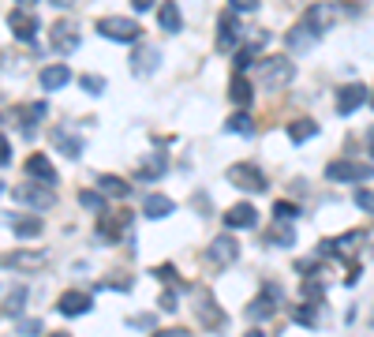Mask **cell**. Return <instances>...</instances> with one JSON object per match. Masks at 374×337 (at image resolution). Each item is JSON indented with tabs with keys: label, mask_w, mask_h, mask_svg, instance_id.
<instances>
[{
	"label": "cell",
	"mask_w": 374,
	"mask_h": 337,
	"mask_svg": "<svg viewBox=\"0 0 374 337\" xmlns=\"http://www.w3.org/2000/svg\"><path fill=\"white\" fill-rule=\"evenodd\" d=\"M195 319H199L206 330H221V326H225L221 308H217V300L206 289H195Z\"/></svg>",
	"instance_id": "5"
},
{
	"label": "cell",
	"mask_w": 374,
	"mask_h": 337,
	"mask_svg": "<svg viewBox=\"0 0 374 337\" xmlns=\"http://www.w3.org/2000/svg\"><path fill=\"white\" fill-rule=\"evenodd\" d=\"M97 34L105 41L135 46V41H142V27H139V19H127V15H105V19H97Z\"/></svg>",
	"instance_id": "1"
},
{
	"label": "cell",
	"mask_w": 374,
	"mask_h": 337,
	"mask_svg": "<svg viewBox=\"0 0 374 337\" xmlns=\"http://www.w3.org/2000/svg\"><path fill=\"white\" fill-rule=\"evenodd\" d=\"M131 326H139V330H150V326H153V315H139V319H131Z\"/></svg>",
	"instance_id": "45"
},
{
	"label": "cell",
	"mask_w": 374,
	"mask_h": 337,
	"mask_svg": "<svg viewBox=\"0 0 374 337\" xmlns=\"http://www.w3.org/2000/svg\"><path fill=\"white\" fill-rule=\"evenodd\" d=\"M12 199L23 202V206H34V210H49L53 206V195L46 191V184H19V188H12Z\"/></svg>",
	"instance_id": "8"
},
{
	"label": "cell",
	"mask_w": 374,
	"mask_h": 337,
	"mask_svg": "<svg viewBox=\"0 0 374 337\" xmlns=\"http://www.w3.org/2000/svg\"><path fill=\"white\" fill-rule=\"evenodd\" d=\"M38 83H41V90H60V86L71 83V68H64V64H49V68H41Z\"/></svg>",
	"instance_id": "18"
},
{
	"label": "cell",
	"mask_w": 374,
	"mask_h": 337,
	"mask_svg": "<svg viewBox=\"0 0 374 337\" xmlns=\"http://www.w3.org/2000/svg\"><path fill=\"white\" fill-rule=\"evenodd\" d=\"M236 255H240V247H236L233 236H217L210 244V263H217V266H233Z\"/></svg>",
	"instance_id": "17"
},
{
	"label": "cell",
	"mask_w": 374,
	"mask_h": 337,
	"mask_svg": "<svg viewBox=\"0 0 374 337\" xmlns=\"http://www.w3.org/2000/svg\"><path fill=\"white\" fill-rule=\"evenodd\" d=\"M97 184H102V195H109V199H124V195L131 191L127 180H120V177H102Z\"/></svg>",
	"instance_id": "27"
},
{
	"label": "cell",
	"mask_w": 374,
	"mask_h": 337,
	"mask_svg": "<svg viewBox=\"0 0 374 337\" xmlns=\"http://www.w3.org/2000/svg\"><path fill=\"white\" fill-rule=\"evenodd\" d=\"M153 337H191V333H187L183 326H172V330H158Z\"/></svg>",
	"instance_id": "43"
},
{
	"label": "cell",
	"mask_w": 374,
	"mask_h": 337,
	"mask_svg": "<svg viewBox=\"0 0 374 337\" xmlns=\"http://www.w3.org/2000/svg\"><path fill=\"white\" fill-rule=\"evenodd\" d=\"M225 177L240 191H266V177H262V169H255L251 161H236V165H228Z\"/></svg>",
	"instance_id": "3"
},
{
	"label": "cell",
	"mask_w": 374,
	"mask_h": 337,
	"mask_svg": "<svg viewBox=\"0 0 374 337\" xmlns=\"http://www.w3.org/2000/svg\"><path fill=\"white\" fill-rule=\"evenodd\" d=\"M244 337H262V333H258V330H251V333H244Z\"/></svg>",
	"instance_id": "51"
},
{
	"label": "cell",
	"mask_w": 374,
	"mask_h": 337,
	"mask_svg": "<svg viewBox=\"0 0 374 337\" xmlns=\"http://www.w3.org/2000/svg\"><path fill=\"white\" fill-rule=\"evenodd\" d=\"M277 303H281V289L270 281V285L262 289V296H258V300H251L247 315H251V319H270V315L277 311Z\"/></svg>",
	"instance_id": "10"
},
{
	"label": "cell",
	"mask_w": 374,
	"mask_h": 337,
	"mask_svg": "<svg viewBox=\"0 0 374 337\" xmlns=\"http://www.w3.org/2000/svg\"><path fill=\"white\" fill-rule=\"evenodd\" d=\"M370 105H374V102H370Z\"/></svg>",
	"instance_id": "54"
},
{
	"label": "cell",
	"mask_w": 374,
	"mask_h": 337,
	"mask_svg": "<svg viewBox=\"0 0 374 337\" xmlns=\"http://www.w3.org/2000/svg\"><path fill=\"white\" fill-rule=\"evenodd\" d=\"M127 221H131V214H116V217H102V225H97V233L105 236V240H116L120 233L127 229Z\"/></svg>",
	"instance_id": "26"
},
{
	"label": "cell",
	"mask_w": 374,
	"mask_h": 337,
	"mask_svg": "<svg viewBox=\"0 0 374 337\" xmlns=\"http://www.w3.org/2000/svg\"><path fill=\"white\" fill-rule=\"evenodd\" d=\"M225 128H228V132H236V135H255V121H251L247 113H233L225 121Z\"/></svg>",
	"instance_id": "28"
},
{
	"label": "cell",
	"mask_w": 374,
	"mask_h": 337,
	"mask_svg": "<svg viewBox=\"0 0 374 337\" xmlns=\"http://www.w3.org/2000/svg\"><path fill=\"white\" fill-rule=\"evenodd\" d=\"M236 38H240V27H236V12L228 8V15H221L217 23V49H236Z\"/></svg>",
	"instance_id": "20"
},
{
	"label": "cell",
	"mask_w": 374,
	"mask_h": 337,
	"mask_svg": "<svg viewBox=\"0 0 374 337\" xmlns=\"http://www.w3.org/2000/svg\"><path fill=\"white\" fill-rule=\"evenodd\" d=\"M311 135H318V124H314V121H296V124L289 128V139H292V143H307Z\"/></svg>",
	"instance_id": "29"
},
{
	"label": "cell",
	"mask_w": 374,
	"mask_h": 337,
	"mask_svg": "<svg viewBox=\"0 0 374 337\" xmlns=\"http://www.w3.org/2000/svg\"><path fill=\"white\" fill-rule=\"evenodd\" d=\"M161 308H165V311L176 308V292H161Z\"/></svg>",
	"instance_id": "46"
},
{
	"label": "cell",
	"mask_w": 374,
	"mask_h": 337,
	"mask_svg": "<svg viewBox=\"0 0 374 337\" xmlns=\"http://www.w3.org/2000/svg\"><path fill=\"white\" fill-rule=\"evenodd\" d=\"M23 4H34V0H23Z\"/></svg>",
	"instance_id": "52"
},
{
	"label": "cell",
	"mask_w": 374,
	"mask_h": 337,
	"mask_svg": "<svg viewBox=\"0 0 374 337\" xmlns=\"http://www.w3.org/2000/svg\"><path fill=\"white\" fill-rule=\"evenodd\" d=\"M270 240H273V244H284V247H292V244H296V229H292V225H284V221H281L277 229L270 233Z\"/></svg>",
	"instance_id": "33"
},
{
	"label": "cell",
	"mask_w": 374,
	"mask_h": 337,
	"mask_svg": "<svg viewBox=\"0 0 374 337\" xmlns=\"http://www.w3.org/2000/svg\"><path fill=\"white\" fill-rule=\"evenodd\" d=\"M49 337H71V333H64V330H57V333H49Z\"/></svg>",
	"instance_id": "50"
},
{
	"label": "cell",
	"mask_w": 374,
	"mask_h": 337,
	"mask_svg": "<svg viewBox=\"0 0 374 337\" xmlns=\"http://www.w3.org/2000/svg\"><path fill=\"white\" fill-rule=\"evenodd\" d=\"M296 322H300V326H318V315H314V308H311V303H303V308H296Z\"/></svg>",
	"instance_id": "35"
},
{
	"label": "cell",
	"mask_w": 374,
	"mask_h": 337,
	"mask_svg": "<svg viewBox=\"0 0 374 337\" xmlns=\"http://www.w3.org/2000/svg\"><path fill=\"white\" fill-rule=\"evenodd\" d=\"M340 4H345V8H352V12H359V8H363V0H340Z\"/></svg>",
	"instance_id": "47"
},
{
	"label": "cell",
	"mask_w": 374,
	"mask_h": 337,
	"mask_svg": "<svg viewBox=\"0 0 374 337\" xmlns=\"http://www.w3.org/2000/svg\"><path fill=\"white\" fill-rule=\"evenodd\" d=\"M258 83L262 86H284V83H292V60H284V57H266V60H258Z\"/></svg>",
	"instance_id": "2"
},
{
	"label": "cell",
	"mask_w": 374,
	"mask_h": 337,
	"mask_svg": "<svg viewBox=\"0 0 374 337\" xmlns=\"http://www.w3.org/2000/svg\"><path fill=\"white\" fill-rule=\"evenodd\" d=\"M314 38H318V30L303 19V23H296L289 34H284V46H289L292 53H303V49H311V41H314Z\"/></svg>",
	"instance_id": "16"
},
{
	"label": "cell",
	"mask_w": 374,
	"mask_h": 337,
	"mask_svg": "<svg viewBox=\"0 0 374 337\" xmlns=\"http://www.w3.org/2000/svg\"><path fill=\"white\" fill-rule=\"evenodd\" d=\"M303 300H322V285H311V281H303Z\"/></svg>",
	"instance_id": "40"
},
{
	"label": "cell",
	"mask_w": 374,
	"mask_h": 337,
	"mask_svg": "<svg viewBox=\"0 0 374 337\" xmlns=\"http://www.w3.org/2000/svg\"><path fill=\"white\" fill-rule=\"evenodd\" d=\"M326 177L337 180V184H359V180H370L374 177V165H363V161H329L326 165Z\"/></svg>",
	"instance_id": "4"
},
{
	"label": "cell",
	"mask_w": 374,
	"mask_h": 337,
	"mask_svg": "<svg viewBox=\"0 0 374 337\" xmlns=\"http://www.w3.org/2000/svg\"><path fill=\"white\" fill-rule=\"evenodd\" d=\"M296 214H300V206H296V202H273V217H281V221H284V217H296Z\"/></svg>",
	"instance_id": "36"
},
{
	"label": "cell",
	"mask_w": 374,
	"mask_h": 337,
	"mask_svg": "<svg viewBox=\"0 0 374 337\" xmlns=\"http://www.w3.org/2000/svg\"><path fill=\"white\" fill-rule=\"evenodd\" d=\"M57 311L68 315V319H75V315H86V311H90V292L68 289V292H64V296L57 300Z\"/></svg>",
	"instance_id": "11"
},
{
	"label": "cell",
	"mask_w": 374,
	"mask_h": 337,
	"mask_svg": "<svg viewBox=\"0 0 374 337\" xmlns=\"http://www.w3.org/2000/svg\"><path fill=\"white\" fill-rule=\"evenodd\" d=\"M8 27L19 41H34L38 38V15L34 12H12L8 15Z\"/></svg>",
	"instance_id": "14"
},
{
	"label": "cell",
	"mask_w": 374,
	"mask_h": 337,
	"mask_svg": "<svg viewBox=\"0 0 374 337\" xmlns=\"http://www.w3.org/2000/svg\"><path fill=\"white\" fill-rule=\"evenodd\" d=\"M0 191H4V184H0Z\"/></svg>",
	"instance_id": "53"
},
{
	"label": "cell",
	"mask_w": 374,
	"mask_h": 337,
	"mask_svg": "<svg viewBox=\"0 0 374 337\" xmlns=\"http://www.w3.org/2000/svg\"><path fill=\"white\" fill-rule=\"evenodd\" d=\"M255 221H258V210L251 202H236V206H228V210H225V225H228V229H255Z\"/></svg>",
	"instance_id": "13"
},
{
	"label": "cell",
	"mask_w": 374,
	"mask_h": 337,
	"mask_svg": "<svg viewBox=\"0 0 374 337\" xmlns=\"http://www.w3.org/2000/svg\"><path fill=\"white\" fill-rule=\"evenodd\" d=\"M49 46L57 53H75L79 49V27L71 23V19H60V23L49 27Z\"/></svg>",
	"instance_id": "6"
},
{
	"label": "cell",
	"mask_w": 374,
	"mask_h": 337,
	"mask_svg": "<svg viewBox=\"0 0 374 337\" xmlns=\"http://www.w3.org/2000/svg\"><path fill=\"white\" fill-rule=\"evenodd\" d=\"M161 172H165V161L161 158H146V165L135 169V180H153V177H161Z\"/></svg>",
	"instance_id": "31"
},
{
	"label": "cell",
	"mask_w": 374,
	"mask_h": 337,
	"mask_svg": "<svg viewBox=\"0 0 374 337\" xmlns=\"http://www.w3.org/2000/svg\"><path fill=\"white\" fill-rule=\"evenodd\" d=\"M176 210L169 195H146V202H142V214L150 217V221H158V217H169Z\"/></svg>",
	"instance_id": "24"
},
{
	"label": "cell",
	"mask_w": 374,
	"mask_h": 337,
	"mask_svg": "<svg viewBox=\"0 0 374 337\" xmlns=\"http://www.w3.org/2000/svg\"><path fill=\"white\" fill-rule=\"evenodd\" d=\"M53 143H57L68 158H79L83 154V139H68V135H64V128H60V132H53Z\"/></svg>",
	"instance_id": "30"
},
{
	"label": "cell",
	"mask_w": 374,
	"mask_h": 337,
	"mask_svg": "<svg viewBox=\"0 0 374 337\" xmlns=\"http://www.w3.org/2000/svg\"><path fill=\"white\" fill-rule=\"evenodd\" d=\"M367 146H370V154H374V128L367 132Z\"/></svg>",
	"instance_id": "49"
},
{
	"label": "cell",
	"mask_w": 374,
	"mask_h": 337,
	"mask_svg": "<svg viewBox=\"0 0 374 337\" xmlns=\"http://www.w3.org/2000/svg\"><path fill=\"white\" fill-rule=\"evenodd\" d=\"M363 102H367V86H363V83H348V86H340V94H337V113L348 116V113H356Z\"/></svg>",
	"instance_id": "12"
},
{
	"label": "cell",
	"mask_w": 374,
	"mask_h": 337,
	"mask_svg": "<svg viewBox=\"0 0 374 337\" xmlns=\"http://www.w3.org/2000/svg\"><path fill=\"white\" fill-rule=\"evenodd\" d=\"M46 263H49L46 252H8V255H0V266L4 270H41Z\"/></svg>",
	"instance_id": "9"
},
{
	"label": "cell",
	"mask_w": 374,
	"mask_h": 337,
	"mask_svg": "<svg viewBox=\"0 0 374 337\" xmlns=\"http://www.w3.org/2000/svg\"><path fill=\"white\" fill-rule=\"evenodd\" d=\"M23 300H27V289H15L12 296H8V303H4V315H19L23 311Z\"/></svg>",
	"instance_id": "34"
},
{
	"label": "cell",
	"mask_w": 374,
	"mask_h": 337,
	"mask_svg": "<svg viewBox=\"0 0 374 337\" xmlns=\"http://www.w3.org/2000/svg\"><path fill=\"white\" fill-rule=\"evenodd\" d=\"M158 23L165 34H180V27H183V19H180V8H176V0H165L161 4V12H158Z\"/></svg>",
	"instance_id": "23"
},
{
	"label": "cell",
	"mask_w": 374,
	"mask_h": 337,
	"mask_svg": "<svg viewBox=\"0 0 374 337\" xmlns=\"http://www.w3.org/2000/svg\"><path fill=\"white\" fill-rule=\"evenodd\" d=\"M356 206H359V210H367V214H374V191L359 188V191H356Z\"/></svg>",
	"instance_id": "37"
},
{
	"label": "cell",
	"mask_w": 374,
	"mask_h": 337,
	"mask_svg": "<svg viewBox=\"0 0 374 337\" xmlns=\"http://www.w3.org/2000/svg\"><path fill=\"white\" fill-rule=\"evenodd\" d=\"M131 4H135L139 12H146V8H153V0H131Z\"/></svg>",
	"instance_id": "48"
},
{
	"label": "cell",
	"mask_w": 374,
	"mask_h": 337,
	"mask_svg": "<svg viewBox=\"0 0 374 337\" xmlns=\"http://www.w3.org/2000/svg\"><path fill=\"white\" fill-rule=\"evenodd\" d=\"M228 8H233L236 15H247V12H255V8H258V0H228Z\"/></svg>",
	"instance_id": "38"
},
{
	"label": "cell",
	"mask_w": 374,
	"mask_h": 337,
	"mask_svg": "<svg viewBox=\"0 0 374 337\" xmlns=\"http://www.w3.org/2000/svg\"><path fill=\"white\" fill-rule=\"evenodd\" d=\"M158 64H161L158 46H150V41H135V53H131V71H135V75H150V71H158Z\"/></svg>",
	"instance_id": "7"
},
{
	"label": "cell",
	"mask_w": 374,
	"mask_h": 337,
	"mask_svg": "<svg viewBox=\"0 0 374 337\" xmlns=\"http://www.w3.org/2000/svg\"><path fill=\"white\" fill-rule=\"evenodd\" d=\"M27 177H34L41 184H57V169H53V161L46 154H30L27 158Z\"/></svg>",
	"instance_id": "21"
},
{
	"label": "cell",
	"mask_w": 374,
	"mask_h": 337,
	"mask_svg": "<svg viewBox=\"0 0 374 337\" xmlns=\"http://www.w3.org/2000/svg\"><path fill=\"white\" fill-rule=\"evenodd\" d=\"M0 221H8L15 229V236H23V240H34V236L46 233V221L34 214H19V217H0Z\"/></svg>",
	"instance_id": "15"
},
{
	"label": "cell",
	"mask_w": 374,
	"mask_h": 337,
	"mask_svg": "<svg viewBox=\"0 0 374 337\" xmlns=\"http://www.w3.org/2000/svg\"><path fill=\"white\" fill-rule=\"evenodd\" d=\"M228 97H233L236 105H247L251 97H255V90H251V83H247V75H244V71H236V75H233V83H228Z\"/></svg>",
	"instance_id": "25"
},
{
	"label": "cell",
	"mask_w": 374,
	"mask_h": 337,
	"mask_svg": "<svg viewBox=\"0 0 374 337\" xmlns=\"http://www.w3.org/2000/svg\"><path fill=\"white\" fill-rule=\"evenodd\" d=\"M79 199H83V206H90V210H94V206H102V195H94V191H83Z\"/></svg>",
	"instance_id": "44"
},
{
	"label": "cell",
	"mask_w": 374,
	"mask_h": 337,
	"mask_svg": "<svg viewBox=\"0 0 374 337\" xmlns=\"http://www.w3.org/2000/svg\"><path fill=\"white\" fill-rule=\"evenodd\" d=\"M258 49H262V41H247V46H244V49L236 53V71H244L247 64H251V60L258 57Z\"/></svg>",
	"instance_id": "32"
},
{
	"label": "cell",
	"mask_w": 374,
	"mask_h": 337,
	"mask_svg": "<svg viewBox=\"0 0 374 337\" xmlns=\"http://www.w3.org/2000/svg\"><path fill=\"white\" fill-rule=\"evenodd\" d=\"M363 240H367V233H363V229L348 233V236H337V240H322V255H348L352 247H359Z\"/></svg>",
	"instance_id": "19"
},
{
	"label": "cell",
	"mask_w": 374,
	"mask_h": 337,
	"mask_svg": "<svg viewBox=\"0 0 374 337\" xmlns=\"http://www.w3.org/2000/svg\"><path fill=\"white\" fill-rule=\"evenodd\" d=\"M307 23H311L318 34H322V30H329V27L337 23V8H333V4H314L311 12H307Z\"/></svg>",
	"instance_id": "22"
},
{
	"label": "cell",
	"mask_w": 374,
	"mask_h": 337,
	"mask_svg": "<svg viewBox=\"0 0 374 337\" xmlns=\"http://www.w3.org/2000/svg\"><path fill=\"white\" fill-rule=\"evenodd\" d=\"M153 274H158L161 281H169V285H176V270H172V266H158Z\"/></svg>",
	"instance_id": "42"
},
{
	"label": "cell",
	"mask_w": 374,
	"mask_h": 337,
	"mask_svg": "<svg viewBox=\"0 0 374 337\" xmlns=\"http://www.w3.org/2000/svg\"><path fill=\"white\" fill-rule=\"evenodd\" d=\"M83 90H90V94H102V90H105V83L97 79V75H83Z\"/></svg>",
	"instance_id": "39"
},
{
	"label": "cell",
	"mask_w": 374,
	"mask_h": 337,
	"mask_svg": "<svg viewBox=\"0 0 374 337\" xmlns=\"http://www.w3.org/2000/svg\"><path fill=\"white\" fill-rule=\"evenodd\" d=\"M12 161V146H8V135L0 132V165H8Z\"/></svg>",
	"instance_id": "41"
}]
</instances>
